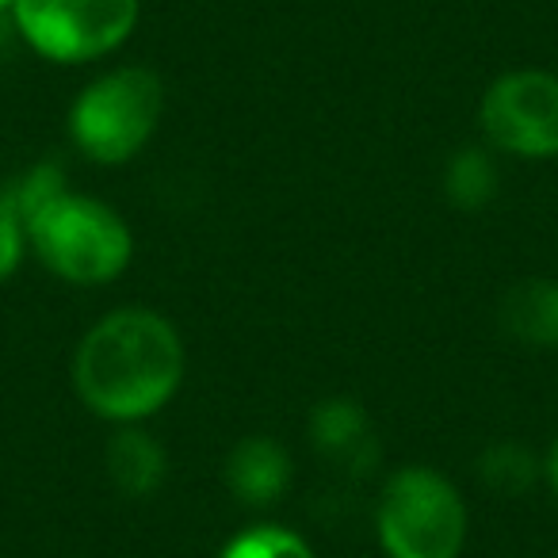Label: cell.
<instances>
[{"label":"cell","instance_id":"6da1fadb","mask_svg":"<svg viewBox=\"0 0 558 558\" xmlns=\"http://www.w3.org/2000/svg\"><path fill=\"white\" fill-rule=\"evenodd\" d=\"M184 375V337L149 306H119L104 314L81 337L73 356L77 398L108 425H146L180 395Z\"/></svg>","mask_w":558,"mask_h":558},{"label":"cell","instance_id":"7a4b0ae2","mask_svg":"<svg viewBox=\"0 0 558 558\" xmlns=\"http://www.w3.org/2000/svg\"><path fill=\"white\" fill-rule=\"evenodd\" d=\"M27 248L65 283L104 288L134 260V233L111 203L62 187L24 218Z\"/></svg>","mask_w":558,"mask_h":558},{"label":"cell","instance_id":"3957f363","mask_svg":"<svg viewBox=\"0 0 558 558\" xmlns=\"http://www.w3.org/2000/svg\"><path fill=\"white\" fill-rule=\"evenodd\" d=\"M471 512L444 471L410 463L395 471L375 501V539L387 558H459Z\"/></svg>","mask_w":558,"mask_h":558},{"label":"cell","instance_id":"277c9868","mask_svg":"<svg viewBox=\"0 0 558 558\" xmlns=\"http://www.w3.org/2000/svg\"><path fill=\"white\" fill-rule=\"evenodd\" d=\"M165 111V81L149 65H116L70 104V138L96 165H126L154 142Z\"/></svg>","mask_w":558,"mask_h":558},{"label":"cell","instance_id":"5b68a950","mask_svg":"<svg viewBox=\"0 0 558 558\" xmlns=\"http://www.w3.org/2000/svg\"><path fill=\"white\" fill-rule=\"evenodd\" d=\"M142 0H16L12 27L39 58L88 65L111 58L134 35Z\"/></svg>","mask_w":558,"mask_h":558},{"label":"cell","instance_id":"8992f818","mask_svg":"<svg viewBox=\"0 0 558 558\" xmlns=\"http://www.w3.org/2000/svg\"><path fill=\"white\" fill-rule=\"evenodd\" d=\"M482 138L494 154L550 161L558 157V73L509 70L478 100Z\"/></svg>","mask_w":558,"mask_h":558},{"label":"cell","instance_id":"52a82bcc","mask_svg":"<svg viewBox=\"0 0 558 558\" xmlns=\"http://www.w3.org/2000/svg\"><path fill=\"white\" fill-rule=\"evenodd\" d=\"M226 489L238 497L248 509H268L279 497L291 489L295 478V463H291V451L276 440V436H245V440L233 444V451L226 456L222 466Z\"/></svg>","mask_w":558,"mask_h":558},{"label":"cell","instance_id":"ba28073f","mask_svg":"<svg viewBox=\"0 0 558 558\" xmlns=\"http://www.w3.org/2000/svg\"><path fill=\"white\" fill-rule=\"evenodd\" d=\"M104 466H108V478L119 494L142 501L165 486L169 456H165V444L146 425H116L108 448H104Z\"/></svg>","mask_w":558,"mask_h":558},{"label":"cell","instance_id":"9c48e42d","mask_svg":"<svg viewBox=\"0 0 558 558\" xmlns=\"http://www.w3.org/2000/svg\"><path fill=\"white\" fill-rule=\"evenodd\" d=\"M314 448L326 459L352 471H364L367 459H375V433L372 417L356 398H326L311 413Z\"/></svg>","mask_w":558,"mask_h":558},{"label":"cell","instance_id":"30bf717a","mask_svg":"<svg viewBox=\"0 0 558 558\" xmlns=\"http://www.w3.org/2000/svg\"><path fill=\"white\" fill-rule=\"evenodd\" d=\"M501 326L512 341L558 349V279H524L505 295Z\"/></svg>","mask_w":558,"mask_h":558},{"label":"cell","instance_id":"8fae6325","mask_svg":"<svg viewBox=\"0 0 558 558\" xmlns=\"http://www.w3.org/2000/svg\"><path fill=\"white\" fill-rule=\"evenodd\" d=\"M444 195L456 210H482L497 195V161L489 146L456 149L444 169Z\"/></svg>","mask_w":558,"mask_h":558},{"label":"cell","instance_id":"7c38bea8","mask_svg":"<svg viewBox=\"0 0 558 558\" xmlns=\"http://www.w3.org/2000/svg\"><path fill=\"white\" fill-rule=\"evenodd\" d=\"M478 478L482 486L497 489L505 497L524 494L543 478V459L517 440H497L478 456Z\"/></svg>","mask_w":558,"mask_h":558},{"label":"cell","instance_id":"4fadbf2b","mask_svg":"<svg viewBox=\"0 0 558 558\" xmlns=\"http://www.w3.org/2000/svg\"><path fill=\"white\" fill-rule=\"evenodd\" d=\"M218 558H314V547L295 527L253 524L233 535V539L218 550Z\"/></svg>","mask_w":558,"mask_h":558},{"label":"cell","instance_id":"5bb4252c","mask_svg":"<svg viewBox=\"0 0 558 558\" xmlns=\"http://www.w3.org/2000/svg\"><path fill=\"white\" fill-rule=\"evenodd\" d=\"M24 253H27V226L16 215V207L0 195V283L16 276Z\"/></svg>","mask_w":558,"mask_h":558},{"label":"cell","instance_id":"9a60e30c","mask_svg":"<svg viewBox=\"0 0 558 558\" xmlns=\"http://www.w3.org/2000/svg\"><path fill=\"white\" fill-rule=\"evenodd\" d=\"M543 482H547V486L555 489V497H558V436H555V444L547 448V456H543Z\"/></svg>","mask_w":558,"mask_h":558},{"label":"cell","instance_id":"2e32d148","mask_svg":"<svg viewBox=\"0 0 558 558\" xmlns=\"http://www.w3.org/2000/svg\"><path fill=\"white\" fill-rule=\"evenodd\" d=\"M12 4H16V0H0V16H12Z\"/></svg>","mask_w":558,"mask_h":558}]
</instances>
